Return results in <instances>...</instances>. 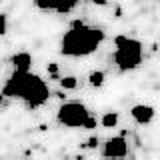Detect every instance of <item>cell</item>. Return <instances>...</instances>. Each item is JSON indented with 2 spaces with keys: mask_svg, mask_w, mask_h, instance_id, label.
Returning <instances> with one entry per match:
<instances>
[{
  "mask_svg": "<svg viewBox=\"0 0 160 160\" xmlns=\"http://www.w3.org/2000/svg\"><path fill=\"white\" fill-rule=\"evenodd\" d=\"M60 86L64 90H74L78 86V78L76 76H62L60 78Z\"/></svg>",
  "mask_w": 160,
  "mask_h": 160,
  "instance_id": "30bf717a",
  "label": "cell"
},
{
  "mask_svg": "<svg viewBox=\"0 0 160 160\" xmlns=\"http://www.w3.org/2000/svg\"><path fill=\"white\" fill-rule=\"evenodd\" d=\"M130 116L138 124H148L154 118V108L148 106V104H136V106L130 108Z\"/></svg>",
  "mask_w": 160,
  "mask_h": 160,
  "instance_id": "8992f818",
  "label": "cell"
},
{
  "mask_svg": "<svg viewBox=\"0 0 160 160\" xmlns=\"http://www.w3.org/2000/svg\"><path fill=\"white\" fill-rule=\"evenodd\" d=\"M4 96L10 98H20L26 102L28 108H38L46 104L50 96V90L38 74L32 72H12V76L6 80L2 88Z\"/></svg>",
  "mask_w": 160,
  "mask_h": 160,
  "instance_id": "6da1fadb",
  "label": "cell"
},
{
  "mask_svg": "<svg viewBox=\"0 0 160 160\" xmlns=\"http://www.w3.org/2000/svg\"><path fill=\"white\" fill-rule=\"evenodd\" d=\"M12 66L14 72H30L32 68V56L28 52H18L12 56Z\"/></svg>",
  "mask_w": 160,
  "mask_h": 160,
  "instance_id": "52a82bcc",
  "label": "cell"
},
{
  "mask_svg": "<svg viewBox=\"0 0 160 160\" xmlns=\"http://www.w3.org/2000/svg\"><path fill=\"white\" fill-rule=\"evenodd\" d=\"M116 52H114V62L120 72H130V70L138 68L142 62V42L136 38L128 36H116Z\"/></svg>",
  "mask_w": 160,
  "mask_h": 160,
  "instance_id": "3957f363",
  "label": "cell"
},
{
  "mask_svg": "<svg viewBox=\"0 0 160 160\" xmlns=\"http://www.w3.org/2000/svg\"><path fill=\"white\" fill-rule=\"evenodd\" d=\"M104 80H106V74L102 72V70H94V72H90V76H88V82H90V86H102L104 84Z\"/></svg>",
  "mask_w": 160,
  "mask_h": 160,
  "instance_id": "9c48e42d",
  "label": "cell"
},
{
  "mask_svg": "<svg viewBox=\"0 0 160 160\" xmlns=\"http://www.w3.org/2000/svg\"><path fill=\"white\" fill-rule=\"evenodd\" d=\"M102 40H104V32L100 28L86 26L82 20H74L70 30L62 36L60 52L64 56H72V58L88 56L100 46Z\"/></svg>",
  "mask_w": 160,
  "mask_h": 160,
  "instance_id": "7a4b0ae2",
  "label": "cell"
},
{
  "mask_svg": "<svg viewBox=\"0 0 160 160\" xmlns=\"http://www.w3.org/2000/svg\"><path fill=\"white\" fill-rule=\"evenodd\" d=\"M6 28H8V24H6V14L0 12V36H2V34H6Z\"/></svg>",
  "mask_w": 160,
  "mask_h": 160,
  "instance_id": "7c38bea8",
  "label": "cell"
},
{
  "mask_svg": "<svg viewBox=\"0 0 160 160\" xmlns=\"http://www.w3.org/2000/svg\"><path fill=\"white\" fill-rule=\"evenodd\" d=\"M100 124H102L104 128H114L118 124V112H106L100 118Z\"/></svg>",
  "mask_w": 160,
  "mask_h": 160,
  "instance_id": "ba28073f",
  "label": "cell"
},
{
  "mask_svg": "<svg viewBox=\"0 0 160 160\" xmlns=\"http://www.w3.org/2000/svg\"><path fill=\"white\" fill-rule=\"evenodd\" d=\"M2 100H4V94H2V92H0V104H2Z\"/></svg>",
  "mask_w": 160,
  "mask_h": 160,
  "instance_id": "2e32d148",
  "label": "cell"
},
{
  "mask_svg": "<svg viewBox=\"0 0 160 160\" xmlns=\"http://www.w3.org/2000/svg\"><path fill=\"white\" fill-rule=\"evenodd\" d=\"M78 4L76 2H70V4H56V12L58 14H66V12H70V10H74Z\"/></svg>",
  "mask_w": 160,
  "mask_h": 160,
  "instance_id": "8fae6325",
  "label": "cell"
},
{
  "mask_svg": "<svg viewBox=\"0 0 160 160\" xmlns=\"http://www.w3.org/2000/svg\"><path fill=\"white\" fill-rule=\"evenodd\" d=\"M48 72L52 74V78H56V72H58V66H56V62H50V64H48Z\"/></svg>",
  "mask_w": 160,
  "mask_h": 160,
  "instance_id": "9a60e30c",
  "label": "cell"
},
{
  "mask_svg": "<svg viewBox=\"0 0 160 160\" xmlns=\"http://www.w3.org/2000/svg\"><path fill=\"white\" fill-rule=\"evenodd\" d=\"M84 128H86V130H94V128H96V118L90 116V118H88V122L84 124Z\"/></svg>",
  "mask_w": 160,
  "mask_h": 160,
  "instance_id": "5bb4252c",
  "label": "cell"
},
{
  "mask_svg": "<svg viewBox=\"0 0 160 160\" xmlns=\"http://www.w3.org/2000/svg\"><path fill=\"white\" fill-rule=\"evenodd\" d=\"M128 154V142L124 136H112L102 144L104 158H124Z\"/></svg>",
  "mask_w": 160,
  "mask_h": 160,
  "instance_id": "5b68a950",
  "label": "cell"
},
{
  "mask_svg": "<svg viewBox=\"0 0 160 160\" xmlns=\"http://www.w3.org/2000/svg\"><path fill=\"white\" fill-rule=\"evenodd\" d=\"M90 112L82 102H64L58 108V122L68 128H84Z\"/></svg>",
  "mask_w": 160,
  "mask_h": 160,
  "instance_id": "277c9868",
  "label": "cell"
},
{
  "mask_svg": "<svg viewBox=\"0 0 160 160\" xmlns=\"http://www.w3.org/2000/svg\"><path fill=\"white\" fill-rule=\"evenodd\" d=\"M84 146H86V148H96V146H98V136H92V138H88Z\"/></svg>",
  "mask_w": 160,
  "mask_h": 160,
  "instance_id": "4fadbf2b",
  "label": "cell"
}]
</instances>
